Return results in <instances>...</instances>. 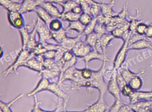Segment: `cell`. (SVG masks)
Returning <instances> with one entry per match:
<instances>
[{
	"label": "cell",
	"instance_id": "cell-1",
	"mask_svg": "<svg viewBox=\"0 0 152 112\" xmlns=\"http://www.w3.org/2000/svg\"><path fill=\"white\" fill-rule=\"evenodd\" d=\"M107 60L103 61L101 67L97 70H93V75L90 79L92 85V89H96L99 92V96H104L107 90V84L105 83L104 71Z\"/></svg>",
	"mask_w": 152,
	"mask_h": 112
},
{
	"label": "cell",
	"instance_id": "cell-2",
	"mask_svg": "<svg viewBox=\"0 0 152 112\" xmlns=\"http://www.w3.org/2000/svg\"><path fill=\"white\" fill-rule=\"evenodd\" d=\"M31 55V52L28 49L21 48L18 54L15 61L2 72L3 76L7 77L12 73H16L19 68L23 66Z\"/></svg>",
	"mask_w": 152,
	"mask_h": 112
},
{
	"label": "cell",
	"instance_id": "cell-3",
	"mask_svg": "<svg viewBox=\"0 0 152 112\" xmlns=\"http://www.w3.org/2000/svg\"><path fill=\"white\" fill-rule=\"evenodd\" d=\"M36 28V33L39 37V42L43 43L52 39L51 32L48 26L39 18L34 22Z\"/></svg>",
	"mask_w": 152,
	"mask_h": 112
},
{
	"label": "cell",
	"instance_id": "cell-4",
	"mask_svg": "<svg viewBox=\"0 0 152 112\" xmlns=\"http://www.w3.org/2000/svg\"><path fill=\"white\" fill-rule=\"evenodd\" d=\"M47 91L52 93L58 97V98L62 100L63 101L65 112L66 111V108L68 101L70 98L69 94L66 93L61 88V85L57 82H50Z\"/></svg>",
	"mask_w": 152,
	"mask_h": 112
},
{
	"label": "cell",
	"instance_id": "cell-5",
	"mask_svg": "<svg viewBox=\"0 0 152 112\" xmlns=\"http://www.w3.org/2000/svg\"><path fill=\"white\" fill-rule=\"evenodd\" d=\"M7 16L10 25L14 29L19 30L26 25L23 14L20 11L7 12Z\"/></svg>",
	"mask_w": 152,
	"mask_h": 112
},
{
	"label": "cell",
	"instance_id": "cell-6",
	"mask_svg": "<svg viewBox=\"0 0 152 112\" xmlns=\"http://www.w3.org/2000/svg\"><path fill=\"white\" fill-rule=\"evenodd\" d=\"M129 37L127 39L123 41V43L121 47L118 50L116 53L114 60L113 67L118 69L121 65L124 63L126 60L127 54L129 52Z\"/></svg>",
	"mask_w": 152,
	"mask_h": 112
},
{
	"label": "cell",
	"instance_id": "cell-7",
	"mask_svg": "<svg viewBox=\"0 0 152 112\" xmlns=\"http://www.w3.org/2000/svg\"><path fill=\"white\" fill-rule=\"evenodd\" d=\"M44 60L45 58L43 57V55L38 56H33L31 55L26 62L23 67L39 73L44 68L43 63Z\"/></svg>",
	"mask_w": 152,
	"mask_h": 112
},
{
	"label": "cell",
	"instance_id": "cell-8",
	"mask_svg": "<svg viewBox=\"0 0 152 112\" xmlns=\"http://www.w3.org/2000/svg\"><path fill=\"white\" fill-rule=\"evenodd\" d=\"M93 49L91 47L85 43L84 41H82L80 40L77 42L71 51L75 57L83 59Z\"/></svg>",
	"mask_w": 152,
	"mask_h": 112
},
{
	"label": "cell",
	"instance_id": "cell-9",
	"mask_svg": "<svg viewBox=\"0 0 152 112\" xmlns=\"http://www.w3.org/2000/svg\"><path fill=\"white\" fill-rule=\"evenodd\" d=\"M108 106L105 101L104 96H99L97 100L83 110V112H104L108 109Z\"/></svg>",
	"mask_w": 152,
	"mask_h": 112
},
{
	"label": "cell",
	"instance_id": "cell-10",
	"mask_svg": "<svg viewBox=\"0 0 152 112\" xmlns=\"http://www.w3.org/2000/svg\"><path fill=\"white\" fill-rule=\"evenodd\" d=\"M131 60H129L127 62H124L120 67L117 69L118 72L121 74V75L125 79L127 83L128 82L135 76L137 75H144L145 73V70H141L138 73H134L129 68V65L130 64V61Z\"/></svg>",
	"mask_w": 152,
	"mask_h": 112
},
{
	"label": "cell",
	"instance_id": "cell-11",
	"mask_svg": "<svg viewBox=\"0 0 152 112\" xmlns=\"http://www.w3.org/2000/svg\"><path fill=\"white\" fill-rule=\"evenodd\" d=\"M129 99V104L141 101L151 100H152V90L149 91H133Z\"/></svg>",
	"mask_w": 152,
	"mask_h": 112
},
{
	"label": "cell",
	"instance_id": "cell-12",
	"mask_svg": "<svg viewBox=\"0 0 152 112\" xmlns=\"http://www.w3.org/2000/svg\"><path fill=\"white\" fill-rule=\"evenodd\" d=\"M145 49H149L152 51V39H148L145 37L129 46V51Z\"/></svg>",
	"mask_w": 152,
	"mask_h": 112
},
{
	"label": "cell",
	"instance_id": "cell-13",
	"mask_svg": "<svg viewBox=\"0 0 152 112\" xmlns=\"http://www.w3.org/2000/svg\"><path fill=\"white\" fill-rule=\"evenodd\" d=\"M115 4V0H111L109 3L99 2L101 14L107 18H111L117 15V13L113 10V7Z\"/></svg>",
	"mask_w": 152,
	"mask_h": 112
},
{
	"label": "cell",
	"instance_id": "cell-14",
	"mask_svg": "<svg viewBox=\"0 0 152 112\" xmlns=\"http://www.w3.org/2000/svg\"><path fill=\"white\" fill-rule=\"evenodd\" d=\"M50 83V81L49 79L41 77L35 88L31 91L28 93L26 96L28 98H31L41 92L47 91Z\"/></svg>",
	"mask_w": 152,
	"mask_h": 112
},
{
	"label": "cell",
	"instance_id": "cell-15",
	"mask_svg": "<svg viewBox=\"0 0 152 112\" xmlns=\"http://www.w3.org/2000/svg\"><path fill=\"white\" fill-rule=\"evenodd\" d=\"M40 6L45 9L54 19L61 18L62 12H60L58 9L52 2L48 1L42 3Z\"/></svg>",
	"mask_w": 152,
	"mask_h": 112
},
{
	"label": "cell",
	"instance_id": "cell-16",
	"mask_svg": "<svg viewBox=\"0 0 152 112\" xmlns=\"http://www.w3.org/2000/svg\"><path fill=\"white\" fill-rule=\"evenodd\" d=\"M96 60L102 61V62L104 60L109 61V60L107 59V55L99 53L93 49L88 55L83 58V61L85 63V67H89V64L90 62L93 60Z\"/></svg>",
	"mask_w": 152,
	"mask_h": 112
},
{
	"label": "cell",
	"instance_id": "cell-17",
	"mask_svg": "<svg viewBox=\"0 0 152 112\" xmlns=\"http://www.w3.org/2000/svg\"><path fill=\"white\" fill-rule=\"evenodd\" d=\"M116 77L113 78L108 81L107 86V90L111 94L115 99H121V90L117 84Z\"/></svg>",
	"mask_w": 152,
	"mask_h": 112
},
{
	"label": "cell",
	"instance_id": "cell-18",
	"mask_svg": "<svg viewBox=\"0 0 152 112\" xmlns=\"http://www.w3.org/2000/svg\"><path fill=\"white\" fill-rule=\"evenodd\" d=\"M130 107L132 112H148L149 111V107L152 104V100L148 101H141L132 104H129Z\"/></svg>",
	"mask_w": 152,
	"mask_h": 112
},
{
	"label": "cell",
	"instance_id": "cell-19",
	"mask_svg": "<svg viewBox=\"0 0 152 112\" xmlns=\"http://www.w3.org/2000/svg\"><path fill=\"white\" fill-rule=\"evenodd\" d=\"M21 3L20 11L23 14L34 12L37 7L39 6L35 0H15Z\"/></svg>",
	"mask_w": 152,
	"mask_h": 112
},
{
	"label": "cell",
	"instance_id": "cell-20",
	"mask_svg": "<svg viewBox=\"0 0 152 112\" xmlns=\"http://www.w3.org/2000/svg\"><path fill=\"white\" fill-rule=\"evenodd\" d=\"M0 5L7 12L20 11L21 9V2L15 0H0Z\"/></svg>",
	"mask_w": 152,
	"mask_h": 112
},
{
	"label": "cell",
	"instance_id": "cell-21",
	"mask_svg": "<svg viewBox=\"0 0 152 112\" xmlns=\"http://www.w3.org/2000/svg\"><path fill=\"white\" fill-rule=\"evenodd\" d=\"M83 36L82 34H78L75 37L66 36L60 44V46L66 51H72L77 42Z\"/></svg>",
	"mask_w": 152,
	"mask_h": 112
},
{
	"label": "cell",
	"instance_id": "cell-22",
	"mask_svg": "<svg viewBox=\"0 0 152 112\" xmlns=\"http://www.w3.org/2000/svg\"><path fill=\"white\" fill-rule=\"evenodd\" d=\"M23 96L24 94L23 93H20L15 98L9 102H5L2 100L0 101V111L4 112H13V110L11 108L12 106L23 98Z\"/></svg>",
	"mask_w": 152,
	"mask_h": 112
},
{
	"label": "cell",
	"instance_id": "cell-23",
	"mask_svg": "<svg viewBox=\"0 0 152 112\" xmlns=\"http://www.w3.org/2000/svg\"><path fill=\"white\" fill-rule=\"evenodd\" d=\"M34 12L37 14L38 18L48 26L51 21L54 19L40 6L37 7Z\"/></svg>",
	"mask_w": 152,
	"mask_h": 112
},
{
	"label": "cell",
	"instance_id": "cell-24",
	"mask_svg": "<svg viewBox=\"0 0 152 112\" xmlns=\"http://www.w3.org/2000/svg\"><path fill=\"white\" fill-rule=\"evenodd\" d=\"M31 25H25L23 28L19 30L22 41L21 48L22 49H26V46L31 32L29 31V30L31 29Z\"/></svg>",
	"mask_w": 152,
	"mask_h": 112
},
{
	"label": "cell",
	"instance_id": "cell-25",
	"mask_svg": "<svg viewBox=\"0 0 152 112\" xmlns=\"http://www.w3.org/2000/svg\"><path fill=\"white\" fill-rule=\"evenodd\" d=\"M140 75H137L132 77L127 83L132 91L140 90L143 87V81Z\"/></svg>",
	"mask_w": 152,
	"mask_h": 112
},
{
	"label": "cell",
	"instance_id": "cell-26",
	"mask_svg": "<svg viewBox=\"0 0 152 112\" xmlns=\"http://www.w3.org/2000/svg\"><path fill=\"white\" fill-rule=\"evenodd\" d=\"M39 75L41 77L47 78L50 81L56 79V78L58 79V81L59 75H60V71L48 69L43 68L42 70L39 73Z\"/></svg>",
	"mask_w": 152,
	"mask_h": 112
},
{
	"label": "cell",
	"instance_id": "cell-27",
	"mask_svg": "<svg viewBox=\"0 0 152 112\" xmlns=\"http://www.w3.org/2000/svg\"><path fill=\"white\" fill-rule=\"evenodd\" d=\"M114 38L111 33H109L108 32H106L100 36L98 40L103 48L104 52L106 53V50L107 48L110 46L111 42Z\"/></svg>",
	"mask_w": 152,
	"mask_h": 112
},
{
	"label": "cell",
	"instance_id": "cell-28",
	"mask_svg": "<svg viewBox=\"0 0 152 112\" xmlns=\"http://www.w3.org/2000/svg\"><path fill=\"white\" fill-rule=\"evenodd\" d=\"M85 26L79 20L69 22L66 29L67 32L73 31L78 32L79 34H82L85 29Z\"/></svg>",
	"mask_w": 152,
	"mask_h": 112
},
{
	"label": "cell",
	"instance_id": "cell-29",
	"mask_svg": "<svg viewBox=\"0 0 152 112\" xmlns=\"http://www.w3.org/2000/svg\"><path fill=\"white\" fill-rule=\"evenodd\" d=\"M36 34L37 33H36V26L34 22L33 28L30 32V37H29L27 46H26V49H28L30 51L33 49L38 43V41L37 42L36 39Z\"/></svg>",
	"mask_w": 152,
	"mask_h": 112
},
{
	"label": "cell",
	"instance_id": "cell-30",
	"mask_svg": "<svg viewBox=\"0 0 152 112\" xmlns=\"http://www.w3.org/2000/svg\"><path fill=\"white\" fill-rule=\"evenodd\" d=\"M67 31L66 29L63 28L60 30L55 32H51L52 39H53L57 44L60 45L65 38L67 36Z\"/></svg>",
	"mask_w": 152,
	"mask_h": 112
},
{
	"label": "cell",
	"instance_id": "cell-31",
	"mask_svg": "<svg viewBox=\"0 0 152 112\" xmlns=\"http://www.w3.org/2000/svg\"><path fill=\"white\" fill-rule=\"evenodd\" d=\"M80 15L75 14L73 11H68V12L62 13V16H61L60 19L62 21H64V22H75V21L79 20Z\"/></svg>",
	"mask_w": 152,
	"mask_h": 112
},
{
	"label": "cell",
	"instance_id": "cell-32",
	"mask_svg": "<svg viewBox=\"0 0 152 112\" xmlns=\"http://www.w3.org/2000/svg\"><path fill=\"white\" fill-rule=\"evenodd\" d=\"M78 0H67L63 3L60 4L62 7V13L72 11L76 6L79 5Z\"/></svg>",
	"mask_w": 152,
	"mask_h": 112
},
{
	"label": "cell",
	"instance_id": "cell-33",
	"mask_svg": "<svg viewBox=\"0 0 152 112\" xmlns=\"http://www.w3.org/2000/svg\"><path fill=\"white\" fill-rule=\"evenodd\" d=\"M85 37L84 42L94 49L95 45L100 36L93 32L92 33H90Z\"/></svg>",
	"mask_w": 152,
	"mask_h": 112
},
{
	"label": "cell",
	"instance_id": "cell-34",
	"mask_svg": "<svg viewBox=\"0 0 152 112\" xmlns=\"http://www.w3.org/2000/svg\"><path fill=\"white\" fill-rule=\"evenodd\" d=\"M48 26L51 32H57L64 28L61 19L58 18L53 19Z\"/></svg>",
	"mask_w": 152,
	"mask_h": 112
},
{
	"label": "cell",
	"instance_id": "cell-35",
	"mask_svg": "<svg viewBox=\"0 0 152 112\" xmlns=\"http://www.w3.org/2000/svg\"><path fill=\"white\" fill-rule=\"evenodd\" d=\"M48 50L43 46V44L38 41V43L34 47V48L32 49L30 52L31 55L33 56H38V55H43Z\"/></svg>",
	"mask_w": 152,
	"mask_h": 112
},
{
	"label": "cell",
	"instance_id": "cell-36",
	"mask_svg": "<svg viewBox=\"0 0 152 112\" xmlns=\"http://www.w3.org/2000/svg\"><path fill=\"white\" fill-rule=\"evenodd\" d=\"M118 70L113 67H105L104 71V76L105 79L109 81V80L116 76Z\"/></svg>",
	"mask_w": 152,
	"mask_h": 112
},
{
	"label": "cell",
	"instance_id": "cell-37",
	"mask_svg": "<svg viewBox=\"0 0 152 112\" xmlns=\"http://www.w3.org/2000/svg\"><path fill=\"white\" fill-rule=\"evenodd\" d=\"M43 67L45 68L48 69L60 71V68L54 59H45L43 63Z\"/></svg>",
	"mask_w": 152,
	"mask_h": 112
},
{
	"label": "cell",
	"instance_id": "cell-38",
	"mask_svg": "<svg viewBox=\"0 0 152 112\" xmlns=\"http://www.w3.org/2000/svg\"><path fill=\"white\" fill-rule=\"evenodd\" d=\"M77 62V57L75 56L73 59H72L71 60L69 61L66 62L64 64L61 69L60 71V75H59V79L63 75L64 73L68 69L75 66ZM58 79V80H59Z\"/></svg>",
	"mask_w": 152,
	"mask_h": 112
},
{
	"label": "cell",
	"instance_id": "cell-39",
	"mask_svg": "<svg viewBox=\"0 0 152 112\" xmlns=\"http://www.w3.org/2000/svg\"><path fill=\"white\" fill-rule=\"evenodd\" d=\"M34 100V104L33 108L31 110V112H56L55 109L53 110H46L42 109L40 107L42 103L41 101L38 100L37 94L33 96Z\"/></svg>",
	"mask_w": 152,
	"mask_h": 112
},
{
	"label": "cell",
	"instance_id": "cell-40",
	"mask_svg": "<svg viewBox=\"0 0 152 112\" xmlns=\"http://www.w3.org/2000/svg\"><path fill=\"white\" fill-rule=\"evenodd\" d=\"M101 14L99 2L96 1V3L91 5L89 9V14L93 18L96 17Z\"/></svg>",
	"mask_w": 152,
	"mask_h": 112
},
{
	"label": "cell",
	"instance_id": "cell-41",
	"mask_svg": "<svg viewBox=\"0 0 152 112\" xmlns=\"http://www.w3.org/2000/svg\"><path fill=\"white\" fill-rule=\"evenodd\" d=\"M97 23V21L96 17L92 18L90 22L85 26V29L83 33V35L85 36L93 32Z\"/></svg>",
	"mask_w": 152,
	"mask_h": 112
},
{
	"label": "cell",
	"instance_id": "cell-42",
	"mask_svg": "<svg viewBox=\"0 0 152 112\" xmlns=\"http://www.w3.org/2000/svg\"><path fill=\"white\" fill-rule=\"evenodd\" d=\"M130 21L129 22V30L131 32H135V29L137 26L140 23L143 22V20H138L134 17L129 16Z\"/></svg>",
	"mask_w": 152,
	"mask_h": 112
},
{
	"label": "cell",
	"instance_id": "cell-43",
	"mask_svg": "<svg viewBox=\"0 0 152 112\" xmlns=\"http://www.w3.org/2000/svg\"><path fill=\"white\" fill-rule=\"evenodd\" d=\"M128 30H125L120 27H116L111 32V34L114 37L116 38L122 39L124 32Z\"/></svg>",
	"mask_w": 152,
	"mask_h": 112
},
{
	"label": "cell",
	"instance_id": "cell-44",
	"mask_svg": "<svg viewBox=\"0 0 152 112\" xmlns=\"http://www.w3.org/2000/svg\"><path fill=\"white\" fill-rule=\"evenodd\" d=\"M124 104L121 99H115L113 105L110 107L108 109V112H116L119 111L120 108Z\"/></svg>",
	"mask_w": 152,
	"mask_h": 112
},
{
	"label": "cell",
	"instance_id": "cell-45",
	"mask_svg": "<svg viewBox=\"0 0 152 112\" xmlns=\"http://www.w3.org/2000/svg\"><path fill=\"white\" fill-rule=\"evenodd\" d=\"M93 17L90 15L89 14L86 13H83L80 15L79 21L84 26H86L92 20Z\"/></svg>",
	"mask_w": 152,
	"mask_h": 112
},
{
	"label": "cell",
	"instance_id": "cell-46",
	"mask_svg": "<svg viewBox=\"0 0 152 112\" xmlns=\"http://www.w3.org/2000/svg\"><path fill=\"white\" fill-rule=\"evenodd\" d=\"M93 70L89 68V67H85L81 69V75L83 78L85 80H89L91 78L93 75Z\"/></svg>",
	"mask_w": 152,
	"mask_h": 112
},
{
	"label": "cell",
	"instance_id": "cell-47",
	"mask_svg": "<svg viewBox=\"0 0 152 112\" xmlns=\"http://www.w3.org/2000/svg\"><path fill=\"white\" fill-rule=\"evenodd\" d=\"M94 32L97 34L99 36H102L103 34L107 32L106 30V27L104 24H102L97 23L95 29H94Z\"/></svg>",
	"mask_w": 152,
	"mask_h": 112
},
{
	"label": "cell",
	"instance_id": "cell-48",
	"mask_svg": "<svg viewBox=\"0 0 152 112\" xmlns=\"http://www.w3.org/2000/svg\"><path fill=\"white\" fill-rule=\"evenodd\" d=\"M148 25L143 22L140 23L137 26L135 32L140 36H144L147 28Z\"/></svg>",
	"mask_w": 152,
	"mask_h": 112
},
{
	"label": "cell",
	"instance_id": "cell-49",
	"mask_svg": "<svg viewBox=\"0 0 152 112\" xmlns=\"http://www.w3.org/2000/svg\"><path fill=\"white\" fill-rule=\"evenodd\" d=\"M133 91L132 90L130 87L128 85V84L124 85L121 90V94L124 97L128 98L130 96L131 94L132 93Z\"/></svg>",
	"mask_w": 152,
	"mask_h": 112
},
{
	"label": "cell",
	"instance_id": "cell-50",
	"mask_svg": "<svg viewBox=\"0 0 152 112\" xmlns=\"http://www.w3.org/2000/svg\"><path fill=\"white\" fill-rule=\"evenodd\" d=\"M74 55L71 51H66L63 55V57L60 60H62L64 63L66 62L69 61L75 57Z\"/></svg>",
	"mask_w": 152,
	"mask_h": 112
},
{
	"label": "cell",
	"instance_id": "cell-51",
	"mask_svg": "<svg viewBox=\"0 0 152 112\" xmlns=\"http://www.w3.org/2000/svg\"><path fill=\"white\" fill-rule=\"evenodd\" d=\"M42 44H43V46L45 47V48L48 51H50V50H56V51L61 47V46L59 44L49 43L47 41L42 43Z\"/></svg>",
	"mask_w": 152,
	"mask_h": 112
},
{
	"label": "cell",
	"instance_id": "cell-52",
	"mask_svg": "<svg viewBox=\"0 0 152 112\" xmlns=\"http://www.w3.org/2000/svg\"><path fill=\"white\" fill-rule=\"evenodd\" d=\"M129 2H126V3L124 5L122 9L119 14H117V15L121 17L122 19H126V17L128 14V7H129Z\"/></svg>",
	"mask_w": 152,
	"mask_h": 112
},
{
	"label": "cell",
	"instance_id": "cell-53",
	"mask_svg": "<svg viewBox=\"0 0 152 112\" xmlns=\"http://www.w3.org/2000/svg\"><path fill=\"white\" fill-rule=\"evenodd\" d=\"M116 80L117 84L121 90L124 85L127 84V83L125 81V79L123 78L121 74L118 72L117 73V75H116Z\"/></svg>",
	"mask_w": 152,
	"mask_h": 112
},
{
	"label": "cell",
	"instance_id": "cell-54",
	"mask_svg": "<svg viewBox=\"0 0 152 112\" xmlns=\"http://www.w3.org/2000/svg\"><path fill=\"white\" fill-rule=\"evenodd\" d=\"M56 51V50L48 51L43 55V57L45 59H54Z\"/></svg>",
	"mask_w": 152,
	"mask_h": 112
},
{
	"label": "cell",
	"instance_id": "cell-55",
	"mask_svg": "<svg viewBox=\"0 0 152 112\" xmlns=\"http://www.w3.org/2000/svg\"><path fill=\"white\" fill-rule=\"evenodd\" d=\"M144 36L148 39H152V24H151L148 25Z\"/></svg>",
	"mask_w": 152,
	"mask_h": 112
},
{
	"label": "cell",
	"instance_id": "cell-56",
	"mask_svg": "<svg viewBox=\"0 0 152 112\" xmlns=\"http://www.w3.org/2000/svg\"><path fill=\"white\" fill-rule=\"evenodd\" d=\"M118 112H132V110L131 108L130 107L129 104H125V103H124L122 106H121V107L120 108Z\"/></svg>",
	"mask_w": 152,
	"mask_h": 112
},
{
	"label": "cell",
	"instance_id": "cell-57",
	"mask_svg": "<svg viewBox=\"0 0 152 112\" xmlns=\"http://www.w3.org/2000/svg\"><path fill=\"white\" fill-rule=\"evenodd\" d=\"M72 11L75 13V14H78L81 15L83 13V10L81 6L80 5L75 6L74 8L73 9Z\"/></svg>",
	"mask_w": 152,
	"mask_h": 112
},
{
	"label": "cell",
	"instance_id": "cell-58",
	"mask_svg": "<svg viewBox=\"0 0 152 112\" xmlns=\"http://www.w3.org/2000/svg\"><path fill=\"white\" fill-rule=\"evenodd\" d=\"M67 0H49V1L52 2L54 4H56L60 5L62 3H64Z\"/></svg>",
	"mask_w": 152,
	"mask_h": 112
},
{
	"label": "cell",
	"instance_id": "cell-59",
	"mask_svg": "<svg viewBox=\"0 0 152 112\" xmlns=\"http://www.w3.org/2000/svg\"><path fill=\"white\" fill-rule=\"evenodd\" d=\"M35 1H36L37 4H38V6H40L42 3L46 2V1H48L49 0H35Z\"/></svg>",
	"mask_w": 152,
	"mask_h": 112
},
{
	"label": "cell",
	"instance_id": "cell-60",
	"mask_svg": "<svg viewBox=\"0 0 152 112\" xmlns=\"http://www.w3.org/2000/svg\"><path fill=\"white\" fill-rule=\"evenodd\" d=\"M4 54V47L1 46V59H2Z\"/></svg>",
	"mask_w": 152,
	"mask_h": 112
},
{
	"label": "cell",
	"instance_id": "cell-61",
	"mask_svg": "<svg viewBox=\"0 0 152 112\" xmlns=\"http://www.w3.org/2000/svg\"><path fill=\"white\" fill-rule=\"evenodd\" d=\"M149 111L150 112H152V104L150 105V107H149Z\"/></svg>",
	"mask_w": 152,
	"mask_h": 112
},
{
	"label": "cell",
	"instance_id": "cell-62",
	"mask_svg": "<svg viewBox=\"0 0 152 112\" xmlns=\"http://www.w3.org/2000/svg\"><path fill=\"white\" fill-rule=\"evenodd\" d=\"M151 24H152V23H151Z\"/></svg>",
	"mask_w": 152,
	"mask_h": 112
}]
</instances>
